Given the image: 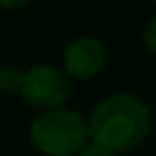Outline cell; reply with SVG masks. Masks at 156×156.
<instances>
[{
    "label": "cell",
    "instance_id": "6da1fadb",
    "mask_svg": "<svg viewBox=\"0 0 156 156\" xmlns=\"http://www.w3.org/2000/svg\"><path fill=\"white\" fill-rule=\"evenodd\" d=\"M86 124L90 141L107 147L111 154H126L147 139L152 118L143 98L118 92L103 98Z\"/></svg>",
    "mask_w": 156,
    "mask_h": 156
},
{
    "label": "cell",
    "instance_id": "7a4b0ae2",
    "mask_svg": "<svg viewBox=\"0 0 156 156\" xmlns=\"http://www.w3.org/2000/svg\"><path fill=\"white\" fill-rule=\"evenodd\" d=\"M30 141L45 156H75L88 143V124L79 111H43L30 124Z\"/></svg>",
    "mask_w": 156,
    "mask_h": 156
},
{
    "label": "cell",
    "instance_id": "3957f363",
    "mask_svg": "<svg viewBox=\"0 0 156 156\" xmlns=\"http://www.w3.org/2000/svg\"><path fill=\"white\" fill-rule=\"evenodd\" d=\"M20 94L30 107L51 111L64 107L71 98V81L64 71L51 64H37L22 73Z\"/></svg>",
    "mask_w": 156,
    "mask_h": 156
},
{
    "label": "cell",
    "instance_id": "277c9868",
    "mask_svg": "<svg viewBox=\"0 0 156 156\" xmlns=\"http://www.w3.org/2000/svg\"><path fill=\"white\" fill-rule=\"evenodd\" d=\"M107 64V47L96 37H77L64 51L66 75L75 79H92Z\"/></svg>",
    "mask_w": 156,
    "mask_h": 156
},
{
    "label": "cell",
    "instance_id": "5b68a950",
    "mask_svg": "<svg viewBox=\"0 0 156 156\" xmlns=\"http://www.w3.org/2000/svg\"><path fill=\"white\" fill-rule=\"evenodd\" d=\"M22 73L20 69L15 66H5L0 69V90L5 92H20V86H22Z\"/></svg>",
    "mask_w": 156,
    "mask_h": 156
},
{
    "label": "cell",
    "instance_id": "8992f818",
    "mask_svg": "<svg viewBox=\"0 0 156 156\" xmlns=\"http://www.w3.org/2000/svg\"><path fill=\"white\" fill-rule=\"evenodd\" d=\"M75 156H115V154H111L107 147H103V145H98V143H94V141H88Z\"/></svg>",
    "mask_w": 156,
    "mask_h": 156
},
{
    "label": "cell",
    "instance_id": "52a82bcc",
    "mask_svg": "<svg viewBox=\"0 0 156 156\" xmlns=\"http://www.w3.org/2000/svg\"><path fill=\"white\" fill-rule=\"evenodd\" d=\"M154 34H156V20L152 17V20L145 24V28H143V41H145V47H147L150 54H152L154 47H156V43H154Z\"/></svg>",
    "mask_w": 156,
    "mask_h": 156
},
{
    "label": "cell",
    "instance_id": "ba28073f",
    "mask_svg": "<svg viewBox=\"0 0 156 156\" xmlns=\"http://www.w3.org/2000/svg\"><path fill=\"white\" fill-rule=\"evenodd\" d=\"M28 5V0H0V9H5V11H13V9H20Z\"/></svg>",
    "mask_w": 156,
    "mask_h": 156
},
{
    "label": "cell",
    "instance_id": "9c48e42d",
    "mask_svg": "<svg viewBox=\"0 0 156 156\" xmlns=\"http://www.w3.org/2000/svg\"><path fill=\"white\" fill-rule=\"evenodd\" d=\"M49 2H66V0H49Z\"/></svg>",
    "mask_w": 156,
    "mask_h": 156
}]
</instances>
